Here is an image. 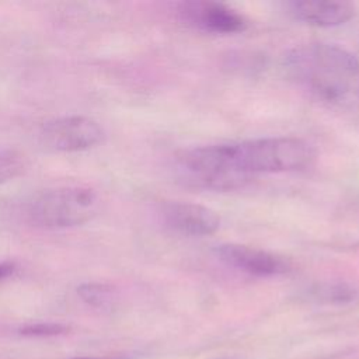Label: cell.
<instances>
[{
    "label": "cell",
    "instance_id": "5b68a950",
    "mask_svg": "<svg viewBox=\"0 0 359 359\" xmlns=\"http://www.w3.org/2000/svg\"><path fill=\"white\" fill-rule=\"evenodd\" d=\"M175 13L185 24L210 34H236L244 31L248 25L241 13L217 1H180L175 4Z\"/></svg>",
    "mask_w": 359,
    "mask_h": 359
},
{
    "label": "cell",
    "instance_id": "7c38bea8",
    "mask_svg": "<svg viewBox=\"0 0 359 359\" xmlns=\"http://www.w3.org/2000/svg\"><path fill=\"white\" fill-rule=\"evenodd\" d=\"M15 269V265L13 262H8V261H3L0 262V280L8 278L10 275H13Z\"/></svg>",
    "mask_w": 359,
    "mask_h": 359
},
{
    "label": "cell",
    "instance_id": "30bf717a",
    "mask_svg": "<svg viewBox=\"0 0 359 359\" xmlns=\"http://www.w3.org/2000/svg\"><path fill=\"white\" fill-rule=\"evenodd\" d=\"M24 158L15 151H0V184H4L22 172Z\"/></svg>",
    "mask_w": 359,
    "mask_h": 359
},
{
    "label": "cell",
    "instance_id": "277c9868",
    "mask_svg": "<svg viewBox=\"0 0 359 359\" xmlns=\"http://www.w3.org/2000/svg\"><path fill=\"white\" fill-rule=\"evenodd\" d=\"M39 136L42 143L55 151H81L98 144L104 130L91 118L72 115L46 122Z\"/></svg>",
    "mask_w": 359,
    "mask_h": 359
},
{
    "label": "cell",
    "instance_id": "8fae6325",
    "mask_svg": "<svg viewBox=\"0 0 359 359\" xmlns=\"http://www.w3.org/2000/svg\"><path fill=\"white\" fill-rule=\"evenodd\" d=\"M67 331L66 325L56 323H35L20 328V334L25 337H55L65 334Z\"/></svg>",
    "mask_w": 359,
    "mask_h": 359
},
{
    "label": "cell",
    "instance_id": "7a4b0ae2",
    "mask_svg": "<svg viewBox=\"0 0 359 359\" xmlns=\"http://www.w3.org/2000/svg\"><path fill=\"white\" fill-rule=\"evenodd\" d=\"M282 65L294 84L324 102L351 105L359 101V60L341 46L299 45L285 53Z\"/></svg>",
    "mask_w": 359,
    "mask_h": 359
},
{
    "label": "cell",
    "instance_id": "3957f363",
    "mask_svg": "<svg viewBox=\"0 0 359 359\" xmlns=\"http://www.w3.org/2000/svg\"><path fill=\"white\" fill-rule=\"evenodd\" d=\"M98 208L97 194L87 187H57L34 196L25 209L31 224L67 229L91 220Z\"/></svg>",
    "mask_w": 359,
    "mask_h": 359
},
{
    "label": "cell",
    "instance_id": "ba28073f",
    "mask_svg": "<svg viewBox=\"0 0 359 359\" xmlns=\"http://www.w3.org/2000/svg\"><path fill=\"white\" fill-rule=\"evenodd\" d=\"M285 8L294 20L321 28L342 25L355 15V6L346 1L292 0L285 3Z\"/></svg>",
    "mask_w": 359,
    "mask_h": 359
},
{
    "label": "cell",
    "instance_id": "8992f818",
    "mask_svg": "<svg viewBox=\"0 0 359 359\" xmlns=\"http://www.w3.org/2000/svg\"><path fill=\"white\" fill-rule=\"evenodd\" d=\"M216 255L226 265L254 276H278L286 273L290 268L282 257L244 244H220L216 248Z\"/></svg>",
    "mask_w": 359,
    "mask_h": 359
},
{
    "label": "cell",
    "instance_id": "4fadbf2b",
    "mask_svg": "<svg viewBox=\"0 0 359 359\" xmlns=\"http://www.w3.org/2000/svg\"><path fill=\"white\" fill-rule=\"evenodd\" d=\"M74 359H125V358H121V356H108V358H74Z\"/></svg>",
    "mask_w": 359,
    "mask_h": 359
},
{
    "label": "cell",
    "instance_id": "52a82bcc",
    "mask_svg": "<svg viewBox=\"0 0 359 359\" xmlns=\"http://www.w3.org/2000/svg\"><path fill=\"white\" fill-rule=\"evenodd\" d=\"M167 227L184 236H210L220 226V217L210 208L189 202H167L161 208Z\"/></svg>",
    "mask_w": 359,
    "mask_h": 359
},
{
    "label": "cell",
    "instance_id": "9c48e42d",
    "mask_svg": "<svg viewBox=\"0 0 359 359\" xmlns=\"http://www.w3.org/2000/svg\"><path fill=\"white\" fill-rule=\"evenodd\" d=\"M77 293L87 304L97 309H104L114 300L112 289L104 283H84L79 286Z\"/></svg>",
    "mask_w": 359,
    "mask_h": 359
},
{
    "label": "cell",
    "instance_id": "6da1fadb",
    "mask_svg": "<svg viewBox=\"0 0 359 359\" xmlns=\"http://www.w3.org/2000/svg\"><path fill=\"white\" fill-rule=\"evenodd\" d=\"M314 160L311 144L290 136L201 146L178 156L180 168L188 178L216 191L238 188L258 174L303 170Z\"/></svg>",
    "mask_w": 359,
    "mask_h": 359
}]
</instances>
